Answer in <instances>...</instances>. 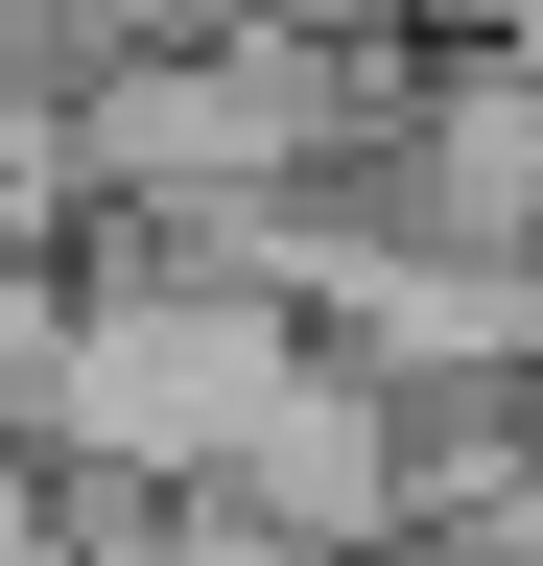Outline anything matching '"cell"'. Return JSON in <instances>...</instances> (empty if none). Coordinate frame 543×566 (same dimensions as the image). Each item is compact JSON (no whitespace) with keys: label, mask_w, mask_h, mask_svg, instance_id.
I'll return each instance as SVG.
<instances>
[{"label":"cell","mask_w":543,"mask_h":566,"mask_svg":"<svg viewBox=\"0 0 543 566\" xmlns=\"http://www.w3.org/2000/svg\"><path fill=\"white\" fill-rule=\"evenodd\" d=\"M0 566H48V495H24V472H0Z\"/></svg>","instance_id":"obj_1"}]
</instances>
